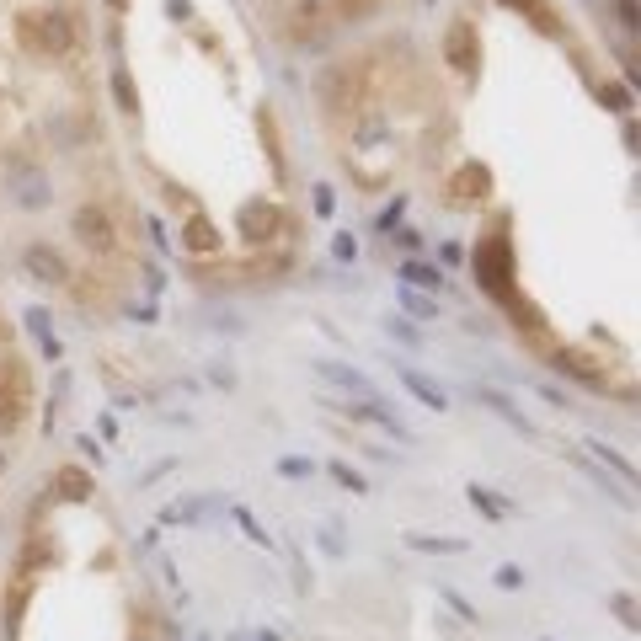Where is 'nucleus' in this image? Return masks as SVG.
I'll use <instances>...</instances> for the list:
<instances>
[{"label": "nucleus", "mask_w": 641, "mask_h": 641, "mask_svg": "<svg viewBox=\"0 0 641 641\" xmlns=\"http://www.w3.org/2000/svg\"><path fill=\"white\" fill-rule=\"evenodd\" d=\"M198 641H209V636H198Z\"/></svg>", "instance_id": "39"}, {"label": "nucleus", "mask_w": 641, "mask_h": 641, "mask_svg": "<svg viewBox=\"0 0 641 641\" xmlns=\"http://www.w3.org/2000/svg\"><path fill=\"white\" fill-rule=\"evenodd\" d=\"M70 236L81 241L91 257H113L118 252V225H113V214H107L102 203H81V209L70 214Z\"/></svg>", "instance_id": "4"}, {"label": "nucleus", "mask_w": 641, "mask_h": 641, "mask_svg": "<svg viewBox=\"0 0 641 641\" xmlns=\"http://www.w3.org/2000/svg\"><path fill=\"white\" fill-rule=\"evenodd\" d=\"M230 519H236L241 529H246V540H252V545H273V535H268V529H262L257 519H252V513H246V508H236V513H230Z\"/></svg>", "instance_id": "28"}, {"label": "nucleus", "mask_w": 641, "mask_h": 641, "mask_svg": "<svg viewBox=\"0 0 641 641\" xmlns=\"http://www.w3.org/2000/svg\"><path fill=\"white\" fill-rule=\"evenodd\" d=\"M401 209H406V203H401V198H396V203H390V209H385V214H380V230H390V225H396V220H401Z\"/></svg>", "instance_id": "36"}, {"label": "nucleus", "mask_w": 641, "mask_h": 641, "mask_svg": "<svg viewBox=\"0 0 641 641\" xmlns=\"http://www.w3.org/2000/svg\"><path fill=\"white\" fill-rule=\"evenodd\" d=\"M471 508L487 513V519H508V513H513V503H503L492 487H471Z\"/></svg>", "instance_id": "21"}, {"label": "nucleus", "mask_w": 641, "mask_h": 641, "mask_svg": "<svg viewBox=\"0 0 641 641\" xmlns=\"http://www.w3.org/2000/svg\"><path fill=\"white\" fill-rule=\"evenodd\" d=\"M492 583L503 588V593H513V588H524V567H513V561H503V567L492 572Z\"/></svg>", "instance_id": "29"}, {"label": "nucleus", "mask_w": 641, "mask_h": 641, "mask_svg": "<svg viewBox=\"0 0 641 641\" xmlns=\"http://www.w3.org/2000/svg\"><path fill=\"white\" fill-rule=\"evenodd\" d=\"M401 385L412 390V396H417L422 406H428V412H449V396H444V385H433L428 374H417V369H406V364H401Z\"/></svg>", "instance_id": "13"}, {"label": "nucleus", "mask_w": 641, "mask_h": 641, "mask_svg": "<svg viewBox=\"0 0 641 641\" xmlns=\"http://www.w3.org/2000/svg\"><path fill=\"white\" fill-rule=\"evenodd\" d=\"M412 551H433V556H460L465 540H444V535H406Z\"/></svg>", "instance_id": "22"}, {"label": "nucleus", "mask_w": 641, "mask_h": 641, "mask_svg": "<svg viewBox=\"0 0 641 641\" xmlns=\"http://www.w3.org/2000/svg\"><path fill=\"white\" fill-rule=\"evenodd\" d=\"M316 380L321 385H332V390H342V396H358V401H380L374 396V385H369V374H358L353 364H337V358H316Z\"/></svg>", "instance_id": "7"}, {"label": "nucleus", "mask_w": 641, "mask_h": 641, "mask_svg": "<svg viewBox=\"0 0 641 641\" xmlns=\"http://www.w3.org/2000/svg\"><path fill=\"white\" fill-rule=\"evenodd\" d=\"M444 65L455 70V75H476V65H481L476 27L465 22V17H455V22H449V33H444Z\"/></svg>", "instance_id": "5"}, {"label": "nucleus", "mask_w": 641, "mask_h": 641, "mask_svg": "<svg viewBox=\"0 0 641 641\" xmlns=\"http://www.w3.org/2000/svg\"><path fill=\"white\" fill-rule=\"evenodd\" d=\"M332 252H337L342 262H353V257H358V241H353V236H337V246H332Z\"/></svg>", "instance_id": "35"}, {"label": "nucleus", "mask_w": 641, "mask_h": 641, "mask_svg": "<svg viewBox=\"0 0 641 641\" xmlns=\"http://www.w3.org/2000/svg\"><path fill=\"white\" fill-rule=\"evenodd\" d=\"M332 209H337V193L321 182V187H316V214H332Z\"/></svg>", "instance_id": "33"}, {"label": "nucleus", "mask_w": 641, "mask_h": 641, "mask_svg": "<svg viewBox=\"0 0 641 641\" xmlns=\"http://www.w3.org/2000/svg\"><path fill=\"white\" fill-rule=\"evenodd\" d=\"M316 97H321L326 113H342V107H353V97H358V70H353V65H326V70L316 75Z\"/></svg>", "instance_id": "6"}, {"label": "nucleus", "mask_w": 641, "mask_h": 641, "mask_svg": "<svg viewBox=\"0 0 641 641\" xmlns=\"http://www.w3.org/2000/svg\"><path fill=\"white\" fill-rule=\"evenodd\" d=\"M22 417H27V385H22V374H11V385H6V374H0V439H6V433H17Z\"/></svg>", "instance_id": "9"}, {"label": "nucleus", "mask_w": 641, "mask_h": 641, "mask_svg": "<svg viewBox=\"0 0 641 641\" xmlns=\"http://www.w3.org/2000/svg\"><path fill=\"white\" fill-rule=\"evenodd\" d=\"M588 460H593V465H609V471L620 476V487H631V481H636V465L625 460V455H615V449H609L604 439H593V444H588Z\"/></svg>", "instance_id": "17"}, {"label": "nucleus", "mask_w": 641, "mask_h": 641, "mask_svg": "<svg viewBox=\"0 0 641 641\" xmlns=\"http://www.w3.org/2000/svg\"><path fill=\"white\" fill-rule=\"evenodd\" d=\"M27 326H33V337L43 342V353L59 358V342H54V321H49V310H27Z\"/></svg>", "instance_id": "23"}, {"label": "nucleus", "mask_w": 641, "mask_h": 641, "mask_svg": "<svg viewBox=\"0 0 641 641\" xmlns=\"http://www.w3.org/2000/svg\"><path fill=\"white\" fill-rule=\"evenodd\" d=\"M0 471H6V444H0Z\"/></svg>", "instance_id": "38"}, {"label": "nucleus", "mask_w": 641, "mask_h": 641, "mask_svg": "<svg viewBox=\"0 0 641 641\" xmlns=\"http://www.w3.org/2000/svg\"><path fill=\"white\" fill-rule=\"evenodd\" d=\"M278 476H284V481H300V476H310V460H300V455L278 460Z\"/></svg>", "instance_id": "31"}, {"label": "nucleus", "mask_w": 641, "mask_h": 641, "mask_svg": "<svg viewBox=\"0 0 641 641\" xmlns=\"http://www.w3.org/2000/svg\"><path fill=\"white\" fill-rule=\"evenodd\" d=\"M401 310L412 321H439V300H433V294H422V289H406V284H401Z\"/></svg>", "instance_id": "19"}, {"label": "nucleus", "mask_w": 641, "mask_h": 641, "mask_svg": "<svg viewBox=\"0 0 641 641\" xmlns=\"http://www.w3.org/2000/svg\"><path fill=\"white\" fill-rule=\"evenodd\" d=\"M17 38H22L33 54L65 59V54L75 49V22L65 17V11H38V17H22V22H17Z\"/></svg>", "instance_id": "2"}, {"label": "nucleus", "mask_w": 641, "mask_h": 641, "mask_svg": "<svg viewBox=\"0 0 641 641\" xmlns=\"http://www.w3.org/2000/svg\"><path fill=\"white\" fill-rule=\"evenodd\" d=\"M107 11H129V0H107Z\"/></svg>", "instance_id": "37"}, {"label": "nucleus", "mask_w": 641, "mask_h": 641, "mask_svg": "<svg viewBox=\"0 0 641 641\" xmlns=\"http://www.w3.org/2000/svg\"><path fill=\"white\" fill-rule=\"evenodd\" d=\"M278 225H284V214H278L273 203H246V209H241V236L252 246H268Z\"/></svg>", "instance_id": "10"}, {"label": "nucleus", "mask_w": 641, "mask_h": 641, "mask_svg": "<svg viewBox=\"0 0 641 641\" xmlns=\"http://www.w3.org/2000/svg\"><path fill=\"white\" fill-rule=\"evenodd\" d=\"M599 102L609 113H631V86H599Z\"/></svg>", "instance_id": "27"}, {"label": "nucleus", "mask_w": 641, "mask_h": 641, "mask_svg": "<svg viewBox=\"0 0 641 641\" xmlns=\"http://www.w3.org/2000/svg\"><path fill=\"white\" fill-rule=\"evenodd\" d=\"M54 492L65 497V503H86V497H91V476L81 471V465H59V471H54Z\"/></svg>", "instance_id": "15"}, {"label": "nucleus", "mask_w": 641, "mask_h": 641, "mask_svg": "<svg viewBox=\"0 0 641 641\" xmlns=\"http://www.w3.org/2000/svg\"><path fill=\"white\" fill-rule=\"evenodd\" d=\"M401 284H406V289H422V294H439V289H444V273L433 268V262L406 257V262H401Z\"/></svg>", "instance_id": "14"}, {"label": "nucleus", "mask_w": 641, "mask_h": 641, "mask_svg": "<svg viewBox=\"0 0 641 641\" xmlns=\"http://www.w3.org/2000/svg\"><path fill=\"white\" fill-rule=\"evenodd\" d=\"M6 193H11L17 209L38 214V209H49V203H54V182H49V171H43L38 161H27V155H6Z\"/></svg>", "instance_id": "1"}, {"label": "nucleus", "mask_w": 641, "mask_h": 641, "mask_svg": "<svg viewBox=\"0 0 641 641\" xmlns=\"http://www.w3.org/2000/svg\"><path fill=\"white\" fill-rule=\"evenodd\" d=\"M615 17H620V27H625V33H641V11H636V0H615Z\"/></svg>", "instance_id": "30"}, {"label": "nucleus", "mask_w": 641, "mask_h": 641, "mask_svg": "<svg viewBox=\"0 0 641 641\" xmlns=\"http://www.w3.org/2000/svg\"><path fill=\"white\" fill-rule=\"evenodd\" d=\"M22 609H27V583H17V588H11V604H6V636H11V641H17Z\"/></svg>", "instance_id": "25"}, {"label": "nucleus", "mask_w": 641, "mask_h": 641, "mask_svg": "<svg viewBox=\"0 0 641 641\" xmlns=\"http://www.w3.org/2000/svg\"><path fill=\"white\" fill-rule=\"evenodd\" d=\"M545 641H551V636H545Z\"/></svg>", "instance_id": "40"}, {"label": "nucleus", "mask_w": 641, "mask_h": 641, "mask_svg": "<svg viewBox=\"0 0 641 641\" xmlns=\"http://www.w3.org/2000/svg\"><path fill=\"white\" fill-rule=\"evenodd\" d=\"M439 593H444V604H449V609H455V615H460V620H471V625H476V609H471V604H465V599H460V593H455V588H439Z\"/></svg>", "instance_id": "32"}, {"label": "nucleus", "mask_w": 641, "mask_h": 641, "mask_svg": "<svg viewBox=\"0 0 641 641\" xmlns=\"http://www.w3.org/2000/svg\"><path fill=\"white\" fill-rule=\"evenodd\" d=\"M22 268H27V278H38V284H70V262L43 241H33L22 252Z\"/></svg>", "instance_id": "8"}, {"label": "nucleus", "mask_w": 641, "mask_h": 641, "mask_svg": "<svg viewBox=\"0 0 641 641\" xmlns=\"http://www.w3.org/2000/svg\"><path fill=\"white\" fill-rule=\"evenodd\" d=\"M113 102H118V113H139V86L129 81V70H113Z\"/></svg>", "instance_id": "20"}, {"label": "nucleus", "mask_w": 641, "mask_h": 641, "mask_svg": "<svg viewBox=\"0 0 641 641\" xmlns=\"http://www.w3.org/2000/svg\"><path fill=\"white\" fill-rule=\"evenodd\" d=\"M214 513V497H193V503H166L161 508V524H198V519H209Z\"/></svg>", "instance_id": "16"}, {"label": "nucleus", "mask_w": 641, "mask_h": 641, "mask_svg": "<svg viewBox=\"0 0 641 641\" xmlns=\"http://www.w3.org/2000/svg\"><path fill=\"white\" fill-rule=\"evenodd\" d=\"M182 246H187L193 257H209V252H220V230H214V220L193 214V220L182 225Z\"/></svg>", "instance_id": "12"}, {"label": "nucleus", "mask_w": 641, "mask_h": 641, "mask_svg": "<svg viewBox=\"0 0 641 641\" xmlns=\"http://www.w3.org/2000/svg\"><path fill=\"white\" fill-rule=\"evenodd\" d=\"M332 476H337V487H348L353 497H364V492H369V481L358 476V471H353L348 460H332Z\"/></svg>", "instance_id": "24"}, {"label": "nucleus", "mask_w": 641, "mask_h": 641, "mask_svg": "<svg viewBox=\"0 0 641 641\" xmlns=\"http://www.w3.org/2000/svg\"><path fill=\"white\" fill-rule=\"evenodd\" d=\"M476 401H481V406H492V412L503 417L508 428H519V433H524V439H535V422H529V417L519 412V406H513V396H503L497 385H476Z\"/></svg>", "instance_id": "11"}, {"label": "nucleus", "mask_w": 641, "mask_h": 641, "mask_svg": "<svg viewBox=\"0 0 641 641\" xmlns=\"http://www.w3.org/2000/svg\"><path fill=\"white\" fill-rule=\"evenodd\" d=\"M503 6H513V11H524L529 22L540 27V33H561V22H556V11H551V0H503Z\"/></svg>", "instance_id": "18"}, {"label": "nucleus", "mask_w": 641, "mask_h": 641, "mask_svg": "<svg viewBox=\"0 0 641 641\" xmlns=\"http://www.w3.org/2000/svg\"><path fill=\"white\" fill-rule=\"evenodd\" d=\"M385 332H390V337H401V342H412V348L422 342V337H417V332H412V326H406V321H385Z\"/></svg>", "instance_id": "34"}, {"label": "nucleus", "mask_w": 641, "mask_h": 641, "mask_svg": "<svg viewBox=\"0 0 641 641\" xmlns=\"http://www.w3.org/2000/svg\"><path fill=\"white\" fill-rule=\"evenodd\" d=\"M476 278H481V289L492 294V300H519V289H513V252H508V236H487L476 246Z\"/></svg>", "instance_id": "3"}, {"label": "nucleus", "mask_w": 641, "mask_h": 641, "mask_svg": "<svg viewBox=\"0 0 641 641\" xmlns=\"http://www.w3.org/2000/svg\"><path fill=\"white\" fill-rule=\"evenodd\" d=\"M609 609H615V620L625 625V631H636V599H631V593H609Z\"/></svg>", "instance_id": "26"}]
</instances>
